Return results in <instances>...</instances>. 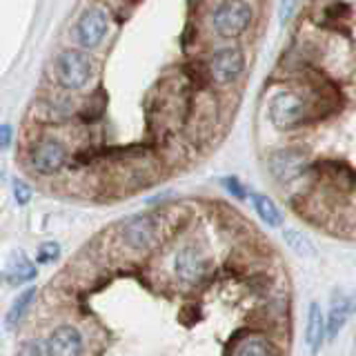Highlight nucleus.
<instances>
[{
    "mask_svg": "<svg viewBox=\"0 0 356 356\" xmlns=\"http://www.w3.org/2000/svg\"><path fill=\"white\" fill-rule=\"evenodd\" d=\"M11 136H14V129H11V125H0V149H7L9 143H11Z\"/></svg>",
    "mask_w": 356,
    "mask_h": 356,
    "instance_id": "23",
    "label": "nucleus"
},
{
    "mask_svg": "<svg viewBox=\"0 0 356 356\" xmlns=\"http://www.w3.org/2000/svg\"><path fill=\"white\" fill-rule=\"evenodd\" d=\"M67 147L63 145V140L58 138H44L40 143H36L29 152V161L31 167L38 174H56L63 170V165L67 163Z\"/></svg>",
    "mask_w": 356,
    "mask_h": 356,
    "instance_id": "5",
    "label": "nucleus"
},
{
    "mask_svg": "<svg viewBox=\"0 0 356 356\" xmlns=\"http://www.w3.org/2000/svg\"><path fill=\"white\" fill-rule=\"evenodd\" d=\"M18 356H49V352H47V341L27 339L25 343L20 345Z\"/></svg>",
    "mask_w": 356,
    "mask_h": 356,
    "instance_id": "18",
    "label": "nucleus"
},
{
    "mask_svg": "<svg viewBox=\"0 0 356 356\" xmlns=\"http://www.w3.org/2000/svg\"><path fill=\"white\" fill-rule=\"evenodd\" d=\"M120 236L129 250L147 252V250L156 248V243L161 241V220L156 214L131 216L125 225H122Z\"/></svg>",
    "mask_w": 356,
    "mask_h": 356,
    "instance_id": "4",
    "label": "nucleus"
},
{
    "mask_svg": "<svg viewBox=\"0 0 356 356\" xmlns=\"http://www.w3.org/2000/svg\"><path fill=\"white\" fill-rule=\"evenodd\" d=\"M0 281H3V276H0Z\"/></svg>",
    "mask_w": 356,
    "mask_h": 356,
    "instance_id": "24",
    "label": "nucleus"
},
{
    "mask_svg": "<svg viewBox=\"0 0 356 356\" xmlns=\"http://www.w3.org/2000/svg\"><path fill=\"white\" fill-rule=\"evenodd\" d=\"M54 72L65 89H81L89 83V78H92L94 63L81 49H65L56 56Z\"/></svg>",
    "mask_w": 356,
    "mask_h": 356,
    "instance_id": "2",
    "label": "nucleus"
},
{
    "mask_svg": "<svg viewBox=\"0 0 356 356\" xmlns=\"http://www.w3.org/2000/svg\"><path fill=\"white\" fill-rule=\"evenodd\" d=\"M252 7L245 0H225L211 14V27L222 38H234L252 22Z\"/></svg>",
    "mask_w": 356,
    "mask_h": 356,
    "instance_id": "3",
    "label": "nucleus"
},
{
    "mask_svg": "<svg viewBox=\"0 0 356 356\" xmlns=\"http://www.w3.org/2000/svg\"><path fill=\"white\" fill-rule=\"evenodd\" d=\"M245 72V54L238 47H222L209 63V74L218 85H229Z\"/></svg>",
    "mask_w": 356,
    "mask_h": 356,
    "instance_id": "6",
    "label": "nucleus"
},
{
    "mask_svg": "<svg viewBox=\"0 0 356 356\" xmlns=\"http://www.w3.org/2000/svg\"><path fill=\"white\" fill-rule=\"evenodd\" d=\"M58 254H60L58 243H42L38 248L36 261L38 263H54L56 259H58Z\"/></svg>",
    "mask_w": 356,
    "mask_h": 356,
    "instance_id": "19",
    "label": "nucleus"
},
{
    "mask_svg": "<svg viewBox=\"0 0 356 356\" xmlns=\"http://www.w3.org/2000/svg\"><path fill=\"white\" fill-rule=\"evenodd\" d=\"M207 272V259L196 248H185L176 254V274L185 283H198Z\"/></svg>",
    "mask_w": 356,
    "mask_h": 356,
    "instance_id": "10",
    "label": "nucleus"
},
{
    "mask_svg": "<svg viewBox=\"0 0 356 356\" xmlns=\"http://www.w3.org/2000/svg\"><path fill=\"white\" fill-rule=\"evenodd\" d=\"M36 276H38V270H36V265L29 261L27 254L16 252L9 259V265H7V283L9 285H25V283L33 281Z\"/></svg>",
    "mask_w": 356,
    "mask_h": 356,
    "instance_id": "13",
    "label": "nucleus"
},
{
    "mask_svg": "<svg viewBox=\"0 0 356 356\" xmlns=\"http://www.w3.org/2000/svg\"><path fill=\"white\" fill-rule=\"evenodd\" d=\"M33 192H31V187L25 183V181H20V178H16L14 181V198H16V203L18 205H27L29 200H31Z\"/></svg>",
    "mask_w": 356,
    "mask_h": 356,
    "instance_id": "20",
    "label": "nucleus"
},
{
    "mask_svg": "<svg viewBox=\"0 0 356 356\" xmlns=\"http://www.w3.org/2000/svg\"><path fill=\"white\" fill-rule=\"evenodd\" d=\"M107 25H109V20L103 9L92 7L83 11V16L78 18V25H76L78 42H81L85 49H96L107 36Z\"/></svg>",
    "mask_w": 356,
    "mask_h": 356,
    "instance_id": "7",
    "label": "nucleus"
},
{
    "mask_svg": "<svg viewBox=\"0 0 356 356\" xmlns=\"http://www.w3.org/2000/svg\"><path fill=\"white\" fill-rule=\"evenodd\" d=\"M252 205L256 209V214L261 216V220L270 227H281L283 225V214L276 207V203L265 194H252Z\"/></svg>",
    "mask_w": 356,
    "mask_h": 356,
    "instance_id": "14",
    "label": "nucleus"
},
{
    "mask_svg": "<svg viewBox=\"0 0 356 356\" xmlns=\"http://www.w3.org/2000/svg\"><path fill=\"white\" fill-rule=\"evenodd\" d=\"M298 7V0H278V14H281V22H287L294 16Z\"/></svg>",
    "mask_w": 356,
    "mask_h": 356,
    "instance_id": "22",
    "label": "nucleus"
},
{
    "mask_svg": "<svg viewBox=\"0 0 356 356\" xmlns=\"http://www.w3.org/2000/svg\"><path fill=\"white\" fill-rule=\"evenodd\" d=\"M305 167H307V154L296 147L281 149L272 154V159H270V170L276 181H281V183L296 181L298 176L305 174Z\"/></svg>",
    "mask_w": 356,
    "mask_h": 356,
    "instance_id": "8",
    "label": "nucleus"
},
{
    "mask_svg": "<svg viewBox=\"0 0 356 356\" xmlns=\"http://www.w3.org/2000/svg\"><path fill=\"white\" fill-rule=\"evenodd\" d=\"M305 341L312 354H318L323 348V341H325V316H323V309L318 303H312L307 312V325H305Z\"/></svg>",
    "mask_w": 356,
    "mask_h": 356,
    "instance_id": "12",
    "label": "nucleus"
},
{
    "mask_svg": "<svg viewBox=\"0 0 356 356\" xmlns=\"http://www.w3.org/2000/svg\"><path fill=\"white\" fill-rule=\"evenodd\" d=\"M285 243L292 248L298 256H314V245L309 243V238H305L300 232L287 229L285 232Z\"/></svg>",
    "mask_w": 356,
    "mask_h": 356,
    "instance_id": "16",
    "label": "nucleus"
},
{
    "mask_svg": "<svg viewBox=\"0 0 356 356\" xmlns=\"http://www.w3.org/2000/svg\"><path fill=\"white\" fill-rule=\"evenodd\" d=\"M314 118L307 100L296 92H278L270 100V120L276 129H294Z\"/></svg>",
    "mask_w": 356,
    "mask_h": 356,
    "instance_id": "1",
    "label": "nucleus"
},
{
    "mask_svg": "<svg viewBox=\"0 0 356 356\" xmlns=\"http://www.w3.org/2000/svg\"><path fill=\"white\" fill-rule=\"evenodd\" d=\"M236 356H272L270 348L265 345V341L261 339H250L241 345V350L236 352Z\"/></svg>",
    "mask_w": 356,
    "mask_h": 356,
    "instance_id": "17",
    "label": "nucleus"
},
{
    "mask_svg": "<svg viewBox=\"0 0 356 356\" xmlns=\"http://www.w3.org/2000/svg\"><path fill=\"white\" fill-rule=\"evenodd\" d=\"M350 312H352V298L343 296L341 292L334 294L332 305H330V314L325 316V339L334 341L339 337L343 325L348 323Z\"/></svg>",
    "mask_w": 356,
    "mask_h": 356,
    "instance_id": "11",
    "label": "nucleus"
},
{
    "mask_svg": "<svg viewBox=\"0 0 356 356\" xmlns=\"http://www.w3.org/2000/svg\"><path fill=\"white\" fill-rule=\"evenodd\" d=\"M222 185H225V189H227V192H229L234 198H238V200L245 198V187H243V183L238 181V178H234V176L222 178Z\"/></svg>",
    "mask_w": 356,
    "mask_h": 356,
    "instance_id": "21",
    "label": "nucleus"
},
{
    "mask_svg": "<svg viewBox=\"0 0 356 356\" xmlns=\"http://www.w3.org/2000/svg\"><path fill=\"white\" fill-rule=\"evenodd\" d=\"M49 356H81L83 354V337L74 325H58L47 341Z\"/></svg>",
    "mask_w": 356,
    "mask_h": 356,
    "instance_id": "9",
    "label": "nucleus"
},
{
    "mask_svg": "<svg viewBox=\"0 0 356 356\" xmlns=\"http://www.w3.org/2000/svg\"><path fill=\"white\" fill-rule=\"evenodd\" d=\"M33 296H36V289H33V287H27L25 292H20V296L14 300V305L9 307L7 318H5V323H7V327H9V330H14V327L18 325V323L22 321V316L27 314V309H29V305H31Z\"/></svg>",
    "mask_w": 356,
    "mask_h": 356,
    "instance_id": "15",
    "label": "nucleus"
}]
</instances>
